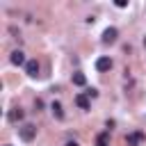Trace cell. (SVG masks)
<instances>
[{
    "label": "cell",
    "instance_id": "1",
    "mask_svg": "<svg viewBox=\"0 0 146 146\" xmlns=\"http://www.w3.org/2000/svg\"><path fill=\"white\" fill-rule=\"evenodd\" d=\"M18 135H21L23 141H32V139L36 137V125H32V123H23V125L18 128Z\"/></svg>",
    "mask_w": 146,
    "mask_h": 146
},
{
    "label": "cell",
    "instance_id": "2",
    "mask_svg": "<svg viewBox=\"0 0 146 146\" xmlns=\"http://www.w3.org/2000/svg\"><path fill=\"white\" fill-rule=\"evenodd\" d=\"M116 39H119V30L116 27H107L103 32V43H114Z\"/></svg>",
    "mask_w": 146,
    "mask_h": 146
},
{
    "label": "cell",
    "instance_id": "3",
    "mask_svg": "<svg viewBox=\"0 0 146 146\" xmlns=\"http://www.w3.org/2000/svg\"><path fill=\"white\" fill-rule=\"evenodd\" d=\"M25 73H27L30 78H36V75H39V62H36V59H27V64H25Z\"/></svg>",
    "mask_w": 146,
    "mask_h": 146
},
{
    "label": "cell",
    "instance_id": "4",
    "mask_svg": "<svg viewBox=\"0 0 146 146\" xmlns=\"http://www.w3.org/2000/svg\"><path fill=\"white\" fill-rule=\"evenodd\" d=\"M96 68H98L100 73L110 71V68H112V59H110V57H98V59H96Z\"/></svg>",
    "mask_w": 146,
    "mask_h": 146
},
{
    "label": "cell",
    "instance_id": "5",
    "mask_svg": "<svg viewBox=\"0 0 146 146\" xmlns=\"http://www.w3.org/2000/svg\"><path fill=\"white\" fill-rule=\"evenodd\" d=\"M9 59H11V64H14V66H23V64H27V62H25V55H23V50H14Z\"/></svg>",
    "mask_w": 146,
    "mask_h": 146
},
{
    "label": "cell",
    "instance_id": "6",
    "mask_svg": "<svg viewBox=\"0 0 146 146\" xmlns=\"http://www.w3.org/2000/svg\"><path fill=\"white\" fill-rule=\"evenodd\" d=\"M75 105H78L80 110H89V96H87V94H78V96H75Z\"/></svg>",
    "mask_w": 146,
    "mask_h": 146
},
{
    "label": "cell",
    "instance_id": "7",
    "mask_svg": "<svg viewBox=\"0 0 146 146\" xmlns=\"http://www.w3.org/2000/svg\"><path fill=\"white\" fill-rule=\"evenodd\" d=\"M23 116H25V112H23L21 107H14V110L9 112V121H11V123H16V121H23Z\"/></svg>",
    "mask_w": 146,
    "mask_h": 146
},
{
    "label": "cell",
    "instance_id": "8",
    "mask_svg": "<svg viewBox=\"0 0 146 146\" xmlns=\"http://www.w3.org/2000/svg\"><path fill=\"white\" fill-rule=\"evenodd\" d=\"M96 146H110V132H100L96 137Z\"/></svg>",
    "mask_w": 146,
    "mask_h": 146
},
{
    "label": "cell",
    "instance_id": "9",
    "mask_svg": "<svg viewBox=\"0 0 146 146\" xmlns=\"http://www.w3.org/2000/svg\"><path fill=\"white\" fill-rule=\"evenodd\" d=\"M50 110H52V116H55V119H64V110H62V105H59V103H52V105H50Z\"/></svg>",
    "mask_w": 146,
    "mask_h": 146
},
{
    "label": "cell",
    "instance_id": "10",
    "mask_svg": "<svg viewBox=\"0 0 146 146\" xmlns=\"http://www.w3.org/2000/svg\"><path fill=\"white\" fill-rule=\"evenodd\" d=\"M73 84H78V87L87 84V78H84V73H73Z\"/></svg>",
    "mask_w": 146,
    "mask_h": 146
},
{
    "label": "cell",
    "instance_id": "11",
    "mask_svg": "<svg viewBox=\"0 0 146 146\" xmlns=\"http://www.w3.org/2000/svg\"><path fill=\"white\" fill-rule=\"evenodd\" d=\"M84 94H87V96H91V98H96V96H98V91H96V89H89V91H84Z\"/></svg>",
    "mask_w": 146,
    "mask_h": 146
},
{
    "label": "cell",
    "instance_id": "12",
    "mask_svg": "<svg viewBox=\"0 0 146 146\" xmlns=\"http://www.w3.org/2000/svg\"><path fill=\"white\" fill-rule=\"evenodd\" d=\"M66 146H80L78 141H66Z\"/></svg>",
    "mask_w": 146,
    "mask_h": 146
},
{
    "label": "cell",
    "instance_id": "13",
    "mask_svg": "<svg viewBox=\"0 0 146 146\" xmlns=\"http://www.w3.org/2000/svg\"><path fill=\"white\" fill-rule=\"evenodd\" d=\"M7 146H9V144H7Z\"/></svg>",
    "mask_w": 146,
    "mask_h": 146
}]
</instances>
